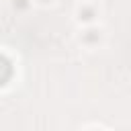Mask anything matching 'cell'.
<instances>
[{
  "mask_svg": "<svg viewBox=\"0 0 131 131\" xmlns=\"http://www.w3.org/2000/svg\"><path fill=\"white\" fill-rule=\"evenodd\" d=\"M12 78V63L6 55H0V86H4Z\"/></svg>",
  "mask_w": 131,
  "mask_h": 131,
  "instance_id": "cell-1",
  "label": "cell"
}]
</instances>
